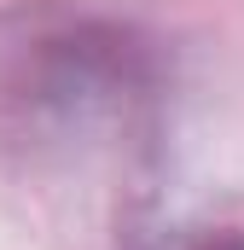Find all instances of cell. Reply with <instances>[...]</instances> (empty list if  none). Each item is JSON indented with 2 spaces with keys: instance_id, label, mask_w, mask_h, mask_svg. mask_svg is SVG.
<instances>
[{
  "instance_id": "6da1fadb",
  "label": "cell",
  "mask_w": 244,
  "mask_h": 250,
  "mask_svg": "<svg viewBox=\"0 0 244 250\" xmlns=\"http://www.w3.org/2000/svg\"><path fill=\"white\" fill-rule=\"evenodd\" d=\"M186 250H239V245H215V239H203V245H186Z\"/></svg>"
}]
</instances>
